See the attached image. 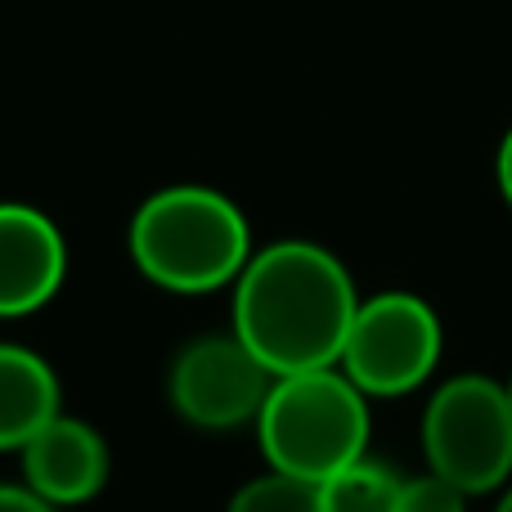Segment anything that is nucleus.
<instances>
[{
	"instance_id": "nucleus-12",
	"label": "nucleus",
	"mask_w": 512,
	"mask_h": 512,
	"mask_svg": "<svg viewBox=\"0 0 512 512\" xmlns=\"http://www.w3.org/2000/svg\"><path fill=\"white\" fill-rule=\"evenodd\" d=\"M463 508H468V495L459 486H450L445 477H436V472L400 481L396 512H463Z\"/></svg>"
},
{
	"instance_id": "nucleus-7",
	"label": "nucleus",
	"mask_w": 512,
	"mask_h": 512,
	"mask_svg": "<svg viewBox=\"0 0 512 512\" xmlns=\"http://www.w3.org/2000/svg\"><path fill=\"white\" fill-rule=\"evenodd\" d=\"M68 274L59 225L27 203H0V319H23L50 306Z\"/></svg>"
},
{
	"instance_id": "nucleus-9",
	"label": "nucleus",
	"mask_w": 512,
	"mask_h": 512,
	"mask_svg": "<svg viewBox=\"0 0 512 512\" xmlns=\"http://www.w3.org/2000/svg\"><path fill=\"white\" fill-rule=\"evenodd\" d=\"M59 409V378L36 351L0 342V454L23 450Z\"/></svg>"
},
{
	"instance_id": "nucleus-16",
	"label": "nucleus",
	"mask_w": 512,
	"mask_h": 512,
	"mask_svg": "<svg viewBox=\"0 0 512 512\" xmlns=\"http://www.w3.org/2000/svg\"><path fill=\"white\" fill-rule=\"evenodd\" d=\"M508 400H512V378H508Z\"/></svg>"
},
{
	"instance_id": "nucleus-10",
	"label": "nucleus",
	"mask_w": 512,
	"mask_h": 512,
	"mask_svg": "<svg viewBox=\"0 0 512 512\" xmlns=\"http://www.w3.org/2000/svg\"><path fill=\"white\" fill-rule=\"evenodd\" d=\"M396 495L400 477L382 463H373L369 454L319 486L324 512H396Z\"/></svg>"
},
{
	"instance_id": "nucleus-2",
	"label": "nucleus",
	"mask_w": 512,
	"mask_h": 512,
	"mask_svg": "<svg viewBox=\"0 0 512 512\" xmlns=\"http://www.w3.org/2000/svg\"><path fill=\"white\" fill-rule=\"evenodd\" d=\"M131 261L167 292H216L243 274L252 230L243 212L207 185L158 189L131 221Z\"/></svg>"
},
{
	"instance_id": "nucleus-11",
	"label": "nucleus",
	"mask_w": 512,
	"mask_h": 512,
	"mask_svg": "<svg viewBox=\"0 0 512 512\" xmlns=\"http://www.w3.org/2000/svg\"><path fill=\"white\" fill-rule=\"evenodd\" d=\"M230 512H324L315 481L288 477V472H265V477L239 486V495L230 499Z\"/></svg>"
},
{
	"instance_id": "nucleus-13",
	"label": "nucleus",
	"mask_w": 512,
	"mask_h": 512,
	"mask_svg": "<svg viewBox=\"0 0 512 512\" xmlns=\"http://www.w3.org/2000/svg\"><path fill=\"white\" fill-rule=\"evenodd\" d=\"M0 512H54V508L41 495H32L27 486H5L0 481Z\"/></svg>"
},
{
	"instance_id": "nucleus-14",
	"label": "nucleus",
	"mask_w": 512,
	"mask_h": 512,
	"mask_svg": "<svg viewBox=\"0 0 512 512\" xmlns=\"http://www.w3.org/2000/svg\"><path fill=\"white\" fill-rule=\"evenodd\" d=\"M495 176H499V194H504V203L512 207V131L504 135V144H499V158H495Z\"/></svg>"
},
{
	"instance_id": "nucleus-4",
	"label": "nucleus",
	"mask_w": 512,
	"mask_h": 512,
	"mask_svg": "<svg viewBox=\"0 0 512 512\" xmlns=\"http://www.w3.org/2000/svg\"><path fill=\"white\" fill-rule=\"evenodd\" d=\"M427 472L463 495H490L512 477V400L508 382L490 373H459L441 382L423 414Z\"/></svg>"
},
{
	"instance_id": "nucleus-5",
	"label": "nucleus",
	"mask_w": 512,
	"mask_h": 512,
	"mask_svg": "<svg viewBox=\"0 0 512 512\" xmlns=\"http://www.w3.org/2000/svg\"><path fill=\"white\" fill-rule=\"evenodd\" d=\"M441 319L414 292H378L355 306L337 369L364 396H405L441 364Z\"/></svg>"
},
{
	"instance_id": "nucleus-8",
	"label": "nucleus",
	"mask_w": 512,
	"mask_h": 512,
	"mask_svg": "<svg viewBox=\"0 0 512 512\" xmlns=\"http://www.w3.org/2000/svg\"><path fill=\"white\" fill-rule=\"evenodd\" d=\"M18 454H23V486L50 508L86 504L108 481L104 436L72 414H54Z\"/></svg>"
},
{
	"instance_id": "nucleus-1",
	"label": "nucleus",
	"mask_w": 512,
	"mask_h": 512,
	"mask_svg": "<svg viewBox=\"0 0 512 512\" xmlns=\"http://www.w3.org/2000/svg\"><path fill=\"white\" fill-rule=\"evenodd\" d=\"M355 283L328 248L279 239L234 279V337L274 373L337 369L355 319Z\"/></svg>"
},
{
	"instance_id": "nucleus-6",
	"label": "nucleus",
	"mask_w": 512,
	"mask_h": 512,
	"mask_svg": "<svg viewBox=\"0 0 512 512\" xmlns=\"http://www.w3.org/2000/svg\"><path fill=\"white\" fill-rule=\"evenodd\" d=\"M274 373L234 333L194 337L171 364V409L203 432H234L256 423Z\"/></svg>"
},
{
	"instance_id": "nucleus-15",
	"label": "nucleus",
	"mask_w": 512,
	"mask_h": 512,
	"mask_svg": "<svg viewBox=\"0 0 512 512\" xmlns=\"http://www.w3.org/2000/svg\"><path fill=\"white\" fill-rule=\"evenodd\" d=\"M495 512H512V486L504 490V499H499V508H495Z\"/></svg>"
},
{
	"instance_id": "nucleus-3",
	"label": "nucleus",
	"mask_w": 512,
	"mask_h": 512,
	"mask_svg": "<svg viewBox=\"0 0 512 512\" xmlns=\"http://www.w3.org/2000/svg\"><path fill=\"white\" fill-rule=\"evenodd\" d=\"M369 432V396L342 369L274 378L256 414V436L270 468L315 486L360 463Z\"/></svg>"
}]
</instances>
